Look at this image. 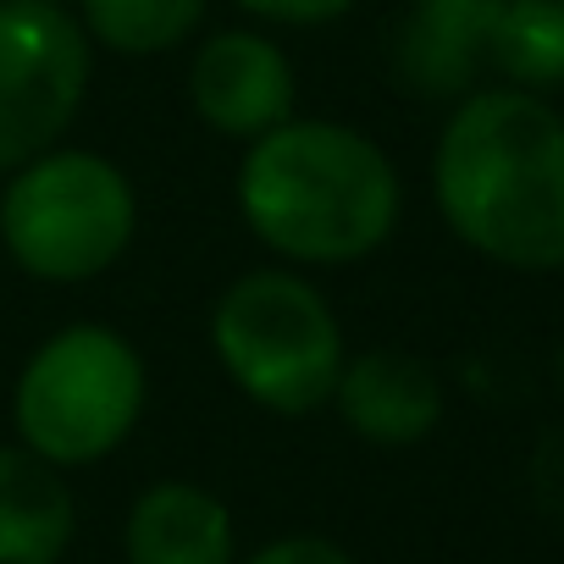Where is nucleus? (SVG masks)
Here are the masks:
<instances>
[{
	"label": "nucleus",
	"instance_id": "obj_6",
	"mask_svg": "<svg viewBox=\"0 0 564 564\" xmlns=\"http://www.w3.org/2000/svg\"><path fill=\"white\" fill-rule=\"evenodd\" d=\"M95 78V40L62 0H0V177L56 150Z\"/></svg>",
	"mask_w": 564,
	"mask_h": 564
},
{
	"label": "nucleus",
	"instance_id": "obj_9",
	"mask_svg": "<svg viewBox=\"0 0 564 564\" xmlns=\"http://www.w3.org/2000/svg\"><path fill=\"white\" fill-rule=\"evenodd\" d=\"M503 0H410L399 34V73L426 100H465L476 73L492 67Z\"/></svg>",
	"mask_w": 564,
	"mask_h": 564
},
{
	"label": "nucleus",
	"instance_id": "obj_2",
	"mask_svg": "<svg viewBox=\"0 0 564 564\" xmlns=\"http://www.w3.org/2000/svg\"><path fill=\"white\" fill-rule=\"evenodd\" d=\"M393 155L327 117H289L238 161V210L249 232L289 265H355L399 227Z\"/></svg>",
	"mask_w": 564,
	"mask_h": 564
},
{
	"label": "nucleus",
	"instance_id": "obj_15",
	"mask_svg": "<svg viewBox=\"0 0 564 564\" xmlns=\"http://www.w3.org/2000/svg\"><path fill=\"white\" fill-rule=\"evenodd\" d=\"M243 564H355V558L327 536H276L260 553H249Z\"/></svg>",
	"mask_w": 564,
	"mask_h": 564
},
{
	"label": "nucleus",
	"instance_id": "obj_7",
	"mask_svg": "<svg viewBox=\"0 0 564 564\" xmlns=\"http://www.w3.org/2000/svg\"><path fill=\"white\" fill-rule=\"evenodd\" d=\"M294 95H300V84H294L289 51L254 29H221L194 51L188 100L210 133L254 144L260 133L294 117Z\"/></svg>",
	"mask_w": 564,
	"mask_h": 564
},
{
	"label": "nucleus",
	"instance_id": "obj_14",
	"mask_svg": "<svg viewBox=\"0 0 564 564\" xmlns=\"http://www.w3.org/2000/svg\"><path fill=\"white\" fill-rule=\"evenodd\" d=\"M238 7L260 23H282V29H322L355 12V0H238Z\"/></svg>",
	"mask_w": 564,
	"mask_h": 564
},
{
	"label": "nucleus",
	"instance_id": "obj_1",
	"mask_svg": "<svg viewBox=\"0 0 564 564\" xmlns=\"http://www.w3.org/2000/svg\"><path fill=\"white\" fill-rule=\"evenodd\" d=\"M432 194L459 243L564 271V117L531 89H470L437 133Z\"/></svg>",
	"mask_w": 564,
	"mask_h": 564
},
{
	"label": "nucleus",
	"instance_id": "obj_3",
	"mask_svg": "<svg viewBox=\"0 0 564 564\" xmlns=\"http://www.w3.org/2000/svg\"><path fill=\"white\" fill-rule=\"evenodd\" d=\"M210 349L227 382L271 415H316L333 404L349 360L338 311L289 265H260L227 282L210 311Z\"/></svg>",
	"mask_w": 564,
	"mask_h": 564
},
{
	"label": "nucleus",
	"instance_id": "obj_12",
	"mask_svg": "<svg viewBox=\"0 0 564 564\" xmlns=\"http://www.w3.org/2000/svg\"><path fill=\"white\" fill-rule=\"evenodd\" d=\"M492 67L514 89H558L564 84V0H503L492 34Z\"/></svg>",
	"mask_w": 564,
	"mask_h": 564
},
{
	"label": "nucleus",
	"instance_id": "obj_13",
	"mask_svg": "<svg viewBox=\"0 0 564 564\" xmlns=\"http://www.w3.org/2000/svg\"><path fill=\"white\" fill-rule=\"evenodd\" d=\"M210 12V0H84V34L117 56H166Z\"/></svg>",
	"mask_w": 564,
	"mask_h": 564
},
{
	"label": "nucleus",
	"instance_id": "obj_4",
	"mask_svg": "<svg viewBox=\"0 0 564 564\" xmlns=\"http://www.w3.org/2000/svg\"><path fill=\"white\" fill-rule=\"evenodd\" d=\"M139 232L133 177L100 150H45L7 172L0 188V243L18 271L73 289L111 271Z\"/></svg>",
	"mask_w": 564,
	"mask_h": 564
},
{
	"label": "nucleus",
	"instance_id": "obj_10",
	"mask_svg": "<svg viewBox=\"0 0 564 564\" xmlns=\"http://www.w3.org/2000/svg\"><path fill=\"white\" fill-rule=\"evenodd\" d=\"M128 564H232V514L199 481H155L128 509Z\"/></svg>",
	"mask_w": 564,
	"mask_h": 564
},
{
	"label": "nucleus",
	"instance_id": "obj_8",
	"mask_svg": "<svg viewBox=\"0 0 564 564\" xmlns=\"http://www.w3.org/2000/svg\"><path fill=\"white\" fill-rule=\"evenodd\" d=\"M333 404L355 437L377 448H410L443 421V382L404 349H366L344 360Z\"/></svg>",
	"mask_w": 564,
	"mask_h": 564
},
{
	"label": "nucleus",
	"instance_id": "obj_11",
	"mask_svg": "<svg viewBox=\"0 0 564 564\" xmlns=\"http://www.w3.org/2000/svg\"><path fill=\"white\" fill-rule=\"evenodd\" d=\"M78 503L51 459L0 443V564H56L73 547Z\"/></svg>",
	"mask_w": 564,
	"mask_h": 564
},
{
	"label": "nucleus",
	"instance_id": "obj_5",
	"mask_svg": "<svg viewBox=\"0 0 564 564\" xmlns=\"http://www.w3.org/2000/svg\"><path fill=\"white\" fill-rule=\"evenodd\" d=\"M144 399L150 377L122 333L100 322L62 327L29 355L18 377L12 393L18 443L51 459L56 470L95 465L128 443V432L144 415Z\"/></svg>",
	"mask_w": 564,
	"mask_h": 564
}]
</instances>
